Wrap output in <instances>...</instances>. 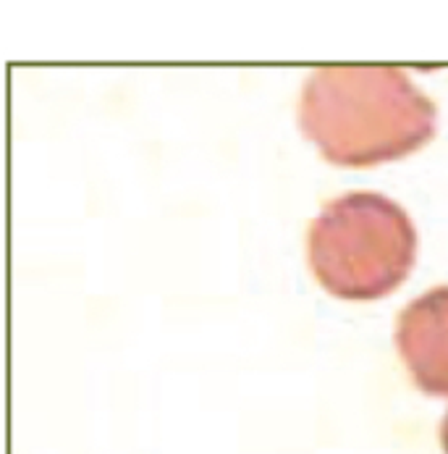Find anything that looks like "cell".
Returning a JSON list of instances; mask_svg holds the SVG:
<instances>
[{"label": "cell", "mask_w": 448, "mask_h": 454, "mask_svg": "<svg viewBox=\"0 0 448 454\" xmlns=\"http://www.w3.org/2000/svg\"><path fill=\"white\" fill-rule=\"evenodd\" d=\"M396 349L420 389L448 396V286L425 292L398 313Z\"/></svg>", "instance_id": "obj_3"}, {"label": "cell", "mask_w": 448, "mask_h": 454, "mask_svg": "<svg viewBox=\"0 0 448 454\" xmlns=\"http://www.w3.org/2000/svg\"><path fill=\"white\" fill-rule=\"evenodd\" d=\"M299 127L325 160L375 166L420 150L436 131V103L401 68L330 66L307 76Z\"/></svg>", "instance_id": "obj_1"}, {"label": "cell", "mask_w": 448, "mask_h": 454, "mask_svg": "<svg viewBox=\"0 0 448 454\" xmlns=\"http://www.w3.org/2000/svg\"><path fill=\"white\" fill-rule=\"evenodd\" d=\"M441 444H444V450L448 454V412L446 418H444V423H441Z\"/></svg>", "instance_id": "obj_4"}, {"label": "cell", "mask_w": 448, "mask_h": 454, "mask_svg": "<svg viewBox=\"0 0 448 454\" xmlns=\"http://www.w3.org/2000/svg\"><path fill=\"white\" fill-rule=\"evenodd\" d=\"M315 278L333 297L367 302L393 292L417 258V231L393 200L349 192L330 200L307 234Z\"/></svg>", "instance_id": "obj_2"}]
</instances>
